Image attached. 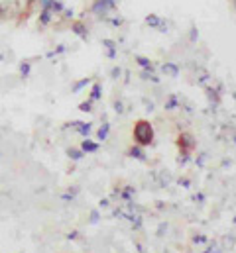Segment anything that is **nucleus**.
<instances>
[{
	"label": "nucleus",
	"instance_id": "nucleus-1",
	"mask_svg": "<svg viewBox=\"0 0 236 253\" xmlns=\"http://www.w3.org/2000/svg\"><path fill=\"white\" fill-rule=\"evenodd\" d=\"M134 141L138 145H142V147H146V145H150L154 141V127H152L150 122H146V120L136 122V126H134Z\"/></svg>",
	"mask_w": 236,
	"mask_h": 253
},
{
	"label": "nucleus",
	"instance_id": "nucleus-2",
	"mask_svg": "<svg viewBox=\"0 0 236 253\" xmlns=\"http://www.w3.org/2000/svg\"><path fill=\"white\" fill-rule=\"evenodd\" d=\"M179 147L183 149V155H187V153L195 147V137H193L191 133H187V131L181 133V135H179Z\"/></svg>",
	"mask_w": 236,
	"mask_h": 253
},
{
	"label": "nucleus",
	"instance_id": "nucleus-3",
	"mask_svg": "<svg viewBox=\"0 0 236 253\" xmlns=\"http://www.w3.org/2000/svg\"><path fill=\"white\" fill-rule=\"evenodd\" d=\"M69 126H73V129H75L77 133H81L83 137H89V133H91V126H93V124H85V122H73V124H69Z\"/></svg>",
	"mask_w": 236,
	"mask_h": 253
},
{
	"label": "nucleus",
	"instance_id": "nucleus-4",
	"mask_svg": "<svg viewBox=\"0 0 236 253\" xmlns=\"http://www.w3.org/2000/svg\"><path fill=\"white\" fill-rule=\"evenodd\" d=\"M81 151H83V153H97V151H99V143H95V141H91V139L87 137V139L81 143Z\"/></svg>",
	"mask_w": 236,
	"mask_h": 253
},
{
	"label": "nucleus",
	"instance_id": "nucleus-5",
	"mask_svg": "<svg viewBox=\"0 0 236 253\" xmlns=\"http://www.w3.org/2000/svg\"><path fill=\"white\" fill-rule=\"evenodd\" d=\"M130 155H132V157H136V159H146L144 147H142V145H138V143H136V145L130 149Z\"/></svg>",
	"mask_w": 236,
	"mask_h": 253
},
{
	"label": "nucleus",
	"instance_id": "nucleus-6",
	"mask_svg": "<svg viewBox=\"0 0 236 253\" xmlns=\"http://www.w3.org/2000/svg\"><path fill=\"white\" fill-rule=\"evenodd\" d=\"M67 155H69V159L79 161V159L83 157V151H81V149H75V147H69V149H67Z\"/></svg>",
	"mask_w": 236,
	"mask_h": 253
},
{
	"label": "nucleus",
	"instance_id": "nucleus-7",
	"mask_svg": "<svg viewBox=\"0 0 236 253\" xmlns=\"http://www.w3.org/2000/svg\"><path fill=\"white\" fill-rule=\"evenodd\" d=\"M109 131H111V126H109V124H105V126L99 129V139H101V141H105V139L109 137Z\"/></svg>",
	"mask_w": 236,
	"mask_h": 253
},
{
	"label": "nucleus",
	"instance_id": "nucleus-8",
	"mask_svg": "<svg viewBox=\"0 0 236 253\" xmlns=\"http://www.w3.org/2000/svg\"><path fill=\"white\" fill-rule=\"evenodd\" d=\"M101 98V84H95L93 86V92H91V102L93 100H99Z\"/></svg>",
	"mask_w": 236,
	"mask_h": 253
},
{
	"label": "nucleus",
	"instance_id": "nucleus-9",
	"mask_svg": "<svg viewBox=\"0 0 236 253\" xmlns=\"http://www.w3.org/2000/svg\"><path fill=\"white\" fill-rule=\"evenodd\" d=\"M89 83H91V79H85V81H81V83H77V84L73 86V92H79V90H81V88H83L85 84H89Z\"/></svg>",
	"mask_w": 236,
	"mask_h": 253
},
{
	"label": "nucleus",
	"instance_id": "nucleus-10",
	"mask_svg": "<svg viewBox=\"0 0 236 253\" xmlns=\"http://www.w3.org/2000/svg\"><path fill=\"white\" fill-rule=\"evenodd\" d=\"M132 194H134V189H130V187H126V190H124V192H122L120 196H122L124 200H130V196H132Z\"/></svg>",
	"mask_w": 236,
	"mask_h": 253
},
{
	"label": "nucleus",
	"instance_id": "nucleus-11",
	"mask_svg": "<svg viewBox=\"0 0 236 253\" xmlns=\"http://www.w3.org/2000/svg\"><path fill=\"white\" fill-rule=\"evenodd\" d=\"M20 73H22L24 77H28V73H30V65H28V63L22 65V67H20Z\"/></svg>",
	"mask_w": 236,
	"mask_h": 253
},
{
	"label": "nucleus",
	"instance_id": "nucleus-12",
	"mask_svg": "<svg viewBox=\"0 0 236 253\" xmlns=\"http://www.w3.org/2000/svg\"><path fill=\"white\" fill-rule=\"evenodd\" d=\"M164 71H168V73H170V75H174V77L177 75V69L176 67H172V65H166V67H164Z\"/></svg>",
	"mask_w": 236,
	"mask_h": 253
},
{
	"label": "nucleus",
	"instance_id": "nucleus-13",
	"mask_svg": "<svg viewBox=\"0 0 236 253\" xmlns=\"http://www.w3.org/2000/svg\"><path fill=\"white\" fill-rule=\"evenodd\" d=\"M146 22H148V24H150V26H158V24H160V20H158V18H156V16H150V18H148V20H146Z\"/></svg>",
	"mask_w": 236,
	"mask_h": 253
},
{
	"label": "nucleus",
	"instance_id": "nucleus-14",
	"mask_svg": "<svg viewBox=\"0 0 236 253\" xmlns=\"http://www.w3.org/2000/svg\"><path fill=\"white\" fill-rule=\"evenodd\" d=\"M79 108H81L83 112H91V102H83V104H81Z\"/></svg>",
	"mask_w": 236,
	"mask_h": 253
},
{
	"label": "nucleus",
	"instance_id": "nucleus-15",
	"mask_svg": "<svg viewBox=\"0 0 236 253\" xmlns=\"http://www.w3.org/2000/svg\"><path fill=\"white\" fill-rule=\"evenodd\" d=\"M115 108H117L118 114H122V112H124V110H122V102H115Z\"/></svg>",
	"mask_w": 236,
	"mask_h": 253
},
{
	"label": "nucleus",
	"instance_id": "nucleus-16",
	"mask_svg": "<svg viewBox=\"0 0 236 253\" xmlns=\"http://www.w3.org/2000/svg\"><path fill=\"white\" fill-rule=\"evenodd\" d=\"M177 104V100L176 98H172V100H170V102H168V106H166V108H174V106H176Z\"/></svg>",
	"mask_w": 236,
	"mask_h": 253
},
{
	"label": "nucleus",
	"instance_id": "nucleus-17",
	"mask_svg": "<svg viewBox=\"0 0 236 253\" xmlns=\"http://www.w3.org/2000/svg\"><path fill=\"white\" fill-rule=\"evenodd\" d=\"M91 218H93V222H97V220H99V214H97V212H93V214H91Z\"/></svg>",
	"mask_w": 236,
	"mask_h": 253
}]
</instances>
